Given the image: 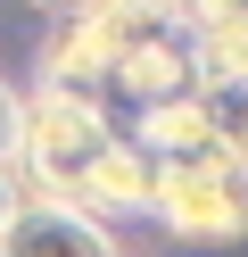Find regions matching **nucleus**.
Wrapping results in <instances>:
<instances>
[{"instance_id":"obj_1","label":"nucleus","mask_w":248,"mask_h":257,"mask_svg":"<svg viewBox=\"0 0 248 257\" xmlns=\"http://www.w3.org/2000/svg\"><path fill=\"white\" fill-rule=\"evenodd\" d=\"M108 150H116V124H108V108H99V91L33 83V100H25V158H17L25 199L83 207V183H91V166Z\"/></svg>"},{"instance_id":"obj_10","label":"nucleus","mask_w":248,"mask_h":257,"mask_svg":"<svg viewBox=\"0 0 248 257\" xmlns=\"http://www.w3.org/2000/svg\"><path fill=\"white\" fill-rule=\"evenodd\" d=\"M33 9H58V17H66V9H83V0H33Z\"/></svg>"},{"instance_id":"obj_2","label":"nucleus","mask_w":248,"mask_h":257,"mask_svg":"<svg viewBox=\"0 0 248 257\" xmlns=\"http://www.w3.org/2000/svg\"><path fill=\"white\" fill-rule=\"evenodd\" d=\"M149 216L190 249H231L248 240V158L240 150H190V158H157V191Z\"/></svg>"},{"instance_id":"obj_8","label":"nucleus","mask_w":248,"mask_h":257,"mask_svg":"<svg viewBox=\"0 0 248 257\" xmlns=\"http://www.w3.org/2000/svg\"><path fill=\"white\" fill-rule=\"evenodd\" d=\"M17 158H25V91L0 83V174H17Z\"/></svg>"},{"instance_id":"obj_7","label":"nucleus","mask_w":248,"mask_h":257,"mask_svg":"<svg viewBox=\"0 0 248 257\" xmlns=\"http://www.w3.org/2000/svg\"><path fill=\"white\" fill-rule=\"evenodd\" d=\"M198 108H207L215 141L248 158V75H198Z\"/></svg>"},{"instance_id":"obj_3","label":"nucleus","mask_w":248,"mask_h":257,"mask_svg":"<svg viewBox=\"0 0 248 257\" xmlns=\"http://www.w3.org/2000/svg\"><path fill=\"white\" fill-rule=\"evenodd\" d=\"M132 34H149V25L132 17L124 0H83V9H66L58 34L42 42V83H75V91L108 83L116 58L132 50Z\"/></svg>"},{"instance_id":"obj_4","label":"nucleus","mask_w":248,"mask_h":257,"mask_svg":"<svg viewBox=\"0 0 248 257\" xmlns=\"http://www.w3.org/2000/svg\"><path fill=\"white\" fill-rule=\"evenodd\" d=\"M0 257H132V249L108 232V216H83V207H58V199H25L9 240H0Z\"/></svg>"},{"instance_id":"obj_6","label":"nucleus","mask_w":248,"mask_h":257,"mask_svg":"<svg viewBox=\"0 0 248 257\" xmlns=\"http://www.w3.org/2000/svg\"><path fill=\"white\" fill-rule=\"evenodd\" d=\"M132 141H141L149 158H190V150H223L207 124V108H198V83L182 91V100H149L141 124H132Z\"/></svg>"},{"instance_id":"obj_5","label":"nucleus","mask_w":248,"mask_h":257,"mask_svg":"<svg viewBox=\"0 0 248 257\" xmlns=\"http://www.w3.org/2000/svg\"><path fill=\"white\" fill-rule=\"evenodd\" d=\"M108 83H124L132 100H182V91L198 83V67H190V34H132V50L116 58V75Z\"/></svg>"},{"instance_id":"obj_9","label":"nucleus","mask_w":248,"mask_h":257,"mask_svg":"<svg viewBox=\"0 0 248 257\" xmlns=\"http://www.w3.org/2000/svg\"><path fill=\"white\" fill-rule=\"evenodd\" d=\"M17 207H25V183H17V174H0V240H9V224H17Z\"/></svg>"}]
</instances>
